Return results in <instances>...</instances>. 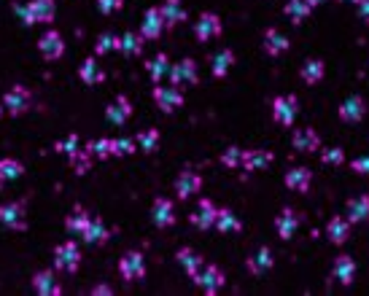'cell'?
Wrapping results in <instances>:
<instances>
[{
  "label": "cell",
  "instance_id": "cb8c5ba5",
  "mask_svg": "<svg viewBox=\"0 0 369 296\" xmlns=\"http://www.w3.org/2000/svg\"><path fill=\"white\" fill-rule=\"evenodd\" d=\"M262 43H265V52L269 57H281V54H286L288 52V38L278 30V27H267Z\"/></svg>",
  "mask_w": 369,
  "mask_h": 296
},
{
  "label": "cell",
  "instance_id": "f1b7e54d",
  "mask_svg": "<svg viewBox=\"0 0 369 296\" xmlns=\"http://www.w3.org/2000/svg\"><path fill=\"white\" fill-rule=\"evenodd\" d=\"M350 224H364L369 221V194H359L348 202V210H345Z\"/></svg>",
  "mask_w": 369,
  "mask_h": 296
},
{
  "label": "cell",
  "instance_id": "4dcf8cb0",
  "mask_svg": "<svg viewBox=\"0 0 369 296\" xmlns=\"http://www.w3.org/2000/svg\"><path fill=\"white\" fill-rule=\"evenodd\" d=\"M216 229L221 235H237L243 229V224H240V218L235 216L229 208H219V213H216Z\"/></svg>",
  "mask_w": 369,
  "mask_h": 296
},
{
  "label": "cell",
  "instance_id": "d590c367",
  "mask_svg": "<svg viewBox=\"0 0 369 296\" xmlns=\"http://www.w3.org/2000/svg\"><path fill=\"white\" fill-rule=\"evenodd\" d=\"M79 76H81L84 84H89V86H95V84H103L105 81V73L100 70V65L95 62V57H86L81 62V68H79Z\"/></svg>",
  "mask_w": 369,
  "mask_h": 296
},
{
  "label": "cell",
  "instance_id": "9c48e42d",
  "mask_svg": "<svg viewBox=\"0 0 369 296\" xmlns=\"http://www.w3.org/2000/svg\"><path fill=\"white\" fill-rule=\"evenodd\" d=\"M0 224L14 229V232H24L27 229L24 202H6V205H0Z\"/></svg>",
  "mask_w": 369,
  "mask_h": 296
},
{
  "label": "cell",
  "instance_id": "5b68a950",
  "mask_svg": "<svg viewBox=\"0 0 369 296\" xmlns=\"http://www.w3.org/2000/svg\"><path fill=\"white\" fill-rule=\"evenodd\" d=\"M197 81H200V73H197V62H194V59L186 57L170 68V84H173V86L186 89V86H194Z\"/></svg>",
  "mask_w": 369,
  "mask_h": 296
},
{
  "label": "cell",
  "instance_id": "8fae6325",
  "mask_svg": "<svg viewBox=\"0 0 369 296\" xmlns=\"http://www.w3.org/2000/svg\"><path fill=\"white\" fill-rule=\"evenodd\" d=\"M203 192V178L197 176L194 170H184L181 176L175 178V197L186 202V199H191L194 194H200Z\"/></svg>",
  "mask_w": 369,
  "mask_h": 296
},
{
  "label": "cell",
  "instance_id": "d4e9b609",
  "mask_svg": "<svg viewBox=\"0 0 369 296\" xmlns=\"http://www.w3.org/2000/svg\"><path fill=\"white\" fill-rule=\"evenodd\" d=\"M84 242L86 245H105L108 242V237H111V232H108V226H105V221L100 216H95L92 221H89V226L84 229Z\"/></svg>",
  "mask_w": 369,
  "mask_h": 296
},
{
  "label": "cell",
  "instance_id": "8992f818",
  "mask_svg": "<svg viewBox=\"0 0 369 296\" xmlns=\"http://www.w3.org/2000/svg\"><path fill=\"white\" fill-rule=\"evenodd\" d=\"M203 291H205L207 296H216L221 288H224L226 277H224V270L221 267H216V264H205L203 267V272H200V277L194 280Z\"/></svg>",
  "mask_w": 369,
  "mask_h": 296
},
{
  "label": "cell",
  "instance_id": "ac0fdd59",
  "mask_svg": "<svg viewBox=\"0 0 369 296\" xmlns=\"http://www.w3.org/2000/svg\"><path fill=\"white\" fill-rule=\"evenodd\" d=\"M331 277H334L340 286H350V283L356 280V261H353V256L343 254V256L334 258V264H331Z\"/></svg>",
  "mask_w": 369,
  "mask_h": 296
},
{
  "label": "cell",
  "instance_id": "74e56055",
  "mask_svg": "<svg viewBox=\"0 0 369 296\" xmlns=\"http://www.w3.org/2000/svg\"><path fill=\"white\" fill-rule=\"evenodd\" d=\"M84 151H86V154H89L92 159H108V157H113V138L89 140Z\"/></svg>",
  "mask_w": 369,
  "mask_h": 296
},
{
  "label": "cell",
  "instance_id": "681fc988",
  "mask_svg": "<svg viewBox=\"0 0 369 296\" xmlns=\"http://www.w3.org/2000/svg\"><path fill=\"white\" fill-rule=\"evenodd\" d=\"M113 294V288L111 286H105V283H100V286H95L92 288V296H111Z\"/></svg>",
  "mask_w": 369,
  "mask_h": 296
},
{
  "label": "cell",
  "instance_id": "8d00e7d4",
  "mask_svg": "<svg viewBox=\"0 0 369 296\" xmlns=\"http://www.w3.org/2000/svg\"><path fill=\"white\" fill-rule=\"evenodd\" d=\"M30 8H33V14H36L38 24H52V22H54V14H57L54 0H33Z\"/></svg>",
  "mask_w": 369,
  "mask_h": 296
},
{
  "label": "cell",
  "instance_id": "d6986e66",
  "mask_svg": "<svg viewBox=\"0 0 369 296\" xmlns=\"http://www.w3.org/2000/svg\"><path fill=\"white\" fill-rule=\"evenodd\" d=\"M299 229V216H297V210L294 208H283L278 216H275V232L281 240H291L294 232Z\"/></svg>",
  "mask_w": 369,
  "mask_h": 296
},
{
  "label": "cell",
  "instance_id": "f35d334b",
  "mask_svg": "<svg viewBox=\"0 0 369 296\" xmlns=\"http://www.w3.org/2000/svg\"><path fill=\"white\" fill-rule=\"evenodd\" d=\"M143 36H138V33H124L122 36V46H119V52L127 54V57H138V54H143Z\"/></svg>",
  "mask_w": 369,
  "mask_h": 296
},
{
  "label": "cell",
  "instance_id": "7402d4cb",
  "mask_svg": "<svg viewBox=\"0 0 369 296\" xmlns=\"http://www.w3.org/2000/svg\"><path fill=\"white\" fill-rule=\"evenodd\" d=\"M105 116H108L111 124H116V127L127 124V118L132 116V102H129V98H127V95H119V98L105 108Z\"/></svg>",
  "mask_w": 369,
  "mask_h": 296
},
{
  "label": "cell",
  "instance_id": "db71d44e",
  "mask_svg": "<svg viewBox=\"0 0 369 296\" xmlns=\"http://www.w3.org/2000/svg\"><path fill=\"white\" fill-rule=\"evenodd\" d=\"M3 111H6V108H3V105H0V116H3Z\"/></svg>",
  "mask_w": 369,
  "mask_h": 296
},
{
  "label": "cell",
  "instance_id": "d6a6232c",
  "mask_svg": "<svg viewBox=\"0 0 369 296\" xmlns=\"http://www.w3.org/2000/svg\"><path fill=\"white\" fill-rule=\"evenodd\" d=\"M159 11H162V20L167 27H175V24L186 22V8L181 6V0H164Z\"/></svg>",
  "mask_w": 369,
  "mask_h": 296
},
{
  "label": "cell",
  "instance_id": "3957f363",
  "mask_svg": "<svg viewBox=\"0 0 369 296\" xmlns=\"http://www.w3.org/2000/svg\"><path fill=\"white\" fill-rule=\"evenodd\" d=\"M154 102H157V108L162 111V114H175L178 108H184V92L178 89V86H162V84H157L154 86Z\"/></svg>",
  "mask_w": 369,
  "mask_h": 296
},
{
  "label": "cell",
  "instance_id": "f6af8a7d",
  "mask_svg": "<svg viewBox=\"0 0 369 296\" xmlns=\"http://www.w3.org/2000/svg\"><path fill=\"white\" fill-rule=\"evenodd\" d=\"M321 162L329 164V167H340V164H345V151H343V148H337V146L324 148V151H321Z\"/></svg>",
  "mask_w": 369,
  "mask_h": 296
},
{
  "label": "cell",
  "instance_id": "816d5d0a",
  "mask_svg": "<svg viewBox=\"0 0 369 296\" xmlns=\"http://www.w3.org/2000/svg\"><path fill=\"white\" fill-rule=\"evenodd\" d=\"M310 6H313V8H318V6H324V3H327V0H308Z\"/></svg>",
  "mask_w": 369,
  "mask_h": 296
},
{
  "label": "cell",
  "instance_id": "60d3db41",
  "mask_svg": "<svg viewBox=\"0 0 369 296\" xmlns=\"http://www.w3.org/2000/svg\"><path fill=\"white\" fill-rule=\"evenodd\" d=\"M119 46H122V36H116V33H103L97 43H95V54L97 57H103V54H111V52H119Z\"/></svg>",
  "mask_w": 369,
  "mask_h": 296
},
{
  "label": "cell",
  "instance_id": "bcb514c9",
  "mask_svg": "<svg viewBox=\"0 0 369 296\" xmlns=\"http://www.w3.org/2000/svg\"><path fill=\"white\" fill-rule=\"evenodd\" d=\"M135 148H138V140L135 138L113 140V157H129V154H135Z\"/></svg>",
  "mask_w": 369,
  "mask_h": 296
},
{
  "label": "cell",
  "instance_id": "c3c4849f",
  "mask_svg": "<svg viewBox=\"0 0 369 296\" xmlns=\"http://www.w3.org/2000/svg\"><path fill=\"white\" fill-rule=\"evenodd\" d=\"M350 170L359 173V176H369V154L367 157H359L350 162Z\"/></svg>",
  "mask_w": 369,
  "mask_h": 296
},
{
  "label": "cell",
  "instance_id": "7c38bea8",
  "mask_svg": "<svg viewBox=\"0 0 369 296\" xmlns=\"http://www.w3.org/2000/svg\"><path fill=\"white\" fill-rule=\"evenodd\" d=\"M38 52H41L43 59H60L62 54H65V40H62V36L57 33V30H46L41 38H38Z\"/></svg>",
  "mask_w": 369,
  "mask_h": 296
},
{
  "label": "cell",
  "instance_id": "ba28073f",
  "mask_svg": "<svg viewBox=\"0 0 369 296\" xmlns=\"http://www.w3.org/2000/svg\"><path fill=\"white\" fill-rule=\"evenodd\" d=\"M194 36H197L200 43H207V40L219 38V36H221V17L213 14V11L200 14V20L194 22Z\"/></svg>",
  "mask_w": 369,
  "mask_h": 296
},
{
  "label": "cell",
  "instance_id": "f907efd6",
  "mask_svg": "<svg viewBox=\"0 0 369 296\" xmlns=\"http://www.w3.org/2000/svg\"><path fill=\"white\" fill-rule=\"evenodd\" d=\"M359 17L369 24V0H361V3H359Z\"/></svg>",
  "mask_w": 369,
  "mask_h": 296
},
{
  "label": "cell",
  "instance_id": "603a6c76",
  "mask_svg": "<svg viewBox=\"0 0 369 296\" xmlns=\"http://www.w3.org/2000/svg\"><path fill=\"white\" fill-rule=\"evenodd\" d=\"M272 151H267V148H251L246 151V159H243V170L248 173H265L267 167L272 164Z\"/></svg>",
  "mask_w": 369,
  "mask_h": 296
},
{
  "label": "cell",
  "instance_id": "7dc6e473",
  "mask_svg": "<svg viewBox=\"0 0 369 296\" xmlns=\"http://www.w3.org/2000/svg\"><path fill=\"white\" fill-rule=\"evenodd\" d=\"M124 6V0H97V8H100V14H113V11H119Z\"/></svg>",
  "mask_w": 369,
  "mask_h": 296
},
{
  "label": "cell",
  "instance_id": "4fadbf2b",
  "mask_svg": "<svg viewBox=\"0 0 369 296\" xmlns=\"http://www.w3.org/2000/svg\"><path fill=\"white\" fill-rule=\"evenodd\" d=\"M291 146H294V151H299V154H315V151H321V135H318L313 127H302V130L294 132Z\"/></svg>",
  "mask_w": 369,
  "mask_h": 296
},
{
  "label": "cell",
  "instance_id": "ee69618b",
  "mask_svg": "<svg viewBox=\"0 0 369 296\" xmlns=\"http://www.w3.org/2000/svg\"><path fill=\"white\" fill-rule=\"evenodd\" d=\"M60 154H65V157H70V162L81 154V148H79V135H68L65 140H60L57 146H54Z\"/></svg>",
  "mask_w": 369,
  "mask_h": 296
},
{
  "label": "cell",
  "instance_id": "e575fe53",
  "mask_svg": "<svg viewBox=\"0 0 369 296\" xmlns=\"http://www.w3.org/2000/svg\"><path fill=\"white\" fill-rule=\"evenodd\" d=\"M170 57L164 54V52H159L154 59H148V65H146V70H148V76H151V81L154 84H159V81L164 79V76H170Z\"/></svg>",
  "mask_w": 369,
  "mask_h": 296
},
{
  "label": "cell",
  "instance_id": "83f0119b",
  "mask_svg": "<svg viewBox=\"0 0 369 296\" xmlns=\"http://www.w3.org/2000/svg\"><path fill=\"white\" fill-rule=\"evenodd\" d=\"M33 288H36V294L41 296H60L62 288L57 286V280L52 275V270H41V272H36L33 275Z\"/></svg>",
  "mask_w": 369,
  "mask_h": 296
},
{
  "label": "cell",
  "instance_id": "2e32d148",
  "mask_svg": "<svg viewBox=\"0 0 369 296\" xmlns=\"http://www.w3.org/2000/svg\"><path fill=\"white\" fill-rule=\"evenodd\" d=\"M350 224L348 216H331L327 224V237L331 245H345L350 240Z\"/></svg>",
  "mask_w": 369,
  "mask_h": 296
},
{
  "label": "cell",
  "instance_id": "44dd1931",
  "mask_svg": "<svg viewBox=\"0 0 369 296\" xmlns=\"http://www.w3.org/2000/svg\"><path fill=\"white\" fill-rule=\"evenodd\" d=\"M151 221H154V226H159V229L173 226V224H175V208H173V202L164 197L157 199L154 208H151Z\"/></svg>",
  "mask_w": 369,
  "mask_h": 296
},
{
  "label": "cell",
  "instance_id": "5bb4252c",
  "mask_svg": "<svg viewBox=\"0 0 369 296\" xmlns=\"http://www.w3.org/2000/svg\"><path fill=\"white\" fill-rule=\"evenodd\" d=\"M216 213H219V208H216L210 199H200L197 210L189 216V221H191V226H197V229L207 232V229H213V226H216Z\"/></svg>",
  "mask_w": 369,
  "mask_h": 296
},
{
  "label": "cell",
  "instance_id": "4316f807",
  "mask_svg": "<svg viewBox=\"0 0 369 296\" xmlns=\"http://www.w3.org/2000/svg\"><path fill=\"white\" fill-rule=\"evenodd\" d=\"M232 65H235V52H232V49L216 52V54L210 57V73H213V79H226L229 70H232Z\"/></svg>",
  "mask_w": 369,
  "mask_h": 296
},
{
  "label": "cell",
  "instance_id": "f546056e",
  "mask_svg": "<svg viewBox=\"0 0 369 296\" xmlns=\"http://www.w3.org/2000/svg\"><path fill=\"white\" fill-rule=\"evenodd\" d=\"M89 221H92V216L84 210L81 205H76L70 213H68V218H65V229L70 232V235H84V229L89 226Z\"/></svg>",
  "mask_w": 369,
  "mask_h": 296
},
{
  "label": "cell",
  "instance_id": "f5cc1de1",
  "mask_svg": "<svg viewBox=\"0 0 369 296\" xmlns=\"http://www.w3.org/2000/svg\"><path fill=\"white\" fill-rule=\"evenodd\" d=\"M340 3H356V6H359V3H361V0H340Z\"/></svg>",
  "mask_w": 369,
  "mask_h": 296
},
{
  "label": "cell",
  "instance_id": "9a60e30c",
  "mask_svg": "<svg viewBox=\"0 0 369 296\" xmlns=\"http://www.w3.org/2000/svg\"><path fill=\"white\" fill-rule=\"evenodd\" d=\"M246 267L251 275H267L272 267H275V256H272V251L262 245V248H256L251 256L246 258Z\"/></svg>",
  "mask_w": 369,
  "mask_h": 296
},
{
  "label": "cell",
  "instance_id": "6da1fadb",
  "mask_svg": "<svg viewBox=\"0 0 369 296\" xmlns=\"http://www.w3.org/2000/svg\"><path fill=\"white\" fill-rule=\"evenodd\" d=\"M54 267L62 270V272H79L81 267V248L73 242V240H65L54 248Z\"/></svg>",
  "mask_w": 369,
  "mask_h": 296
},
{
  "label": "cell",
  "instance_id": "ab89813d",
  "mask_svg": "<svg viewBox=\"0 0 369 296\" xmlns=\"http://www.w3.org/2000/svg\"><path fill=\"white\" fill-rule=\"evenodd\" d=\"M22 173H24V164L19 159H0V183L19 180Z\"/></svg>",
  "mask_w": 369,
  "mask_h": 296
},
{
  "label": "cell",
  "instance_id": "277c9868",
  "mask_svg": "<svg viewBox=\"0 0 369 296\" xmlns=\"http://www.w3.org/2000/svg\"><path fill=\"white\" fill-rule=\"evenodd\" d=\"M297 111H299V102L294 95H278L272 100V118L281 127H291L297 121Z\"/></svg>",
  "mask_w": 369,
  "mask_h": 296
},
{
  "label": "cell",
  "instance_id": "30bf717a",
  "mask_svg": "<svg viewBox=\"0 0 369 296\" xmlns=\"http://www.w3.org/2000/svg\"><path fill=\"white\" fill-rule=\"evenodd\" d=\"M337 116L343 118L345 124H359L361 118L367 116V102L359 98V95H350L340 102V108H337Z\"/></svg>",
  "mask_w": 369,
  "mask_h": 296
},
{
  "label": "cell",
  "instance_id": "1f68e13d",
  "mask_svg": "<svg viewBox=\"0 0 369 296\" xmlns=\"http://www.w3.org/2000/svg\"><path fill=\"white\" fill-rule=\"evenodd\" d=\"M283 14L288 17L291 24H302V22L310 20V14H313V6H310L308 0H288L286 8H283Z\"/></svg>",
  "mask_w": 369,
  "mask_h": 296
},
{
  "label": "cell",
  "instance_id": "7bdbcfd3",
  "mask_svg": "<svg viewBox=\"0 0 369 296\" xmlns=\"http://www.w3.org/2000/svg\"><path fill=\"white\" fill-rule=\"evenodd\" d=\"M243 159H246V151H243V148L229 146L224 154H221V164H224L226 170H237V167H243Z\"/></svg>",
  "mask_w": 369,
  "mask_h": 296
},
{
  "label": "cell",
  "instance_id": "52a82bcc",
  "mask_svg": "<svg viewBox=\"0 0 369 296\" xmlns=\"http://www.w3.org/2000/svg\"><path fill=\"white\" fill-rule=\"evenodd\" d=\"M119 275H122L127 283L143 280V277H146L143 254H138V251H129V254H124L122 261H119Z\"/></svg>",
  "mask_w": 369,
  "mask_h": 296
},
{
  "label": "cell",
  "instance_id": "b9f144b4",
  "mask_svg": "<svg viewBox=\"0 0 369 296\" xmlns=\"http://www.w3.org/2000/svg\"><path fill=\"white\" fill-rule=\"evenodd\" d=\"M138 148H141V151H143V154H154V151H157V148H159V130H154V127H151V130H143V132H138Z\"/></svg>",
  "mask_w": 369,
  "mask_h": 296
},
{
  "label": "cell",
  "instance_id": "ffe728a7",
  "mask_svg": "<svg viewBox=\"0 0 369 296\" xmlns=\"http://www.w3.org/2000/svg\"><path fill=\"white\" fill-rule=\"evenodd\" d=\"M283 180H286V189L297 192V194H308L313 186V173L308 167H291Z\"/></svg>",
  "mask_w": 369,
  "mask_h": 296
},
{
  "label": "cell",
  "instance_id": "836d02e7",
  "mask_svg": "<svg viewBox=\"0 0 369 296\" xmlns=\"http://www.w3.org/2000/svg\"><path fill=\"white\" fill-rule=\"evenodd\" d=\"M327 76V65L321 62V59H308V62H302V68H299V79L305 81V84H318V81H324Z\"/></svg>",
  "mask_w": 369,
  "mask_h": 296
},
{
  "label": "cell",
  "instance_id": "7a4b0ae2",
  "mask_svg": "<svg viewBox=\"0 0 369 296\" xmlns=\"http://www.w3.org/2000/svg\"><path fill=\"white\" fill-rule=\"evenodd\" d=\"M30 105H33V95H30V89L22 86V84L11 86V89L3 95V108L8 111V116H22V114H27Z\"/></svg>",
  "mask_w": 369,
  "mask_h": 296
},
{
  "label": "cell",
  "instance_id": "484cf974",
  "mask_svg": "<svg viewBox=\"0 0 369 296\" xmlns=\"http://www.w3.org/2000/svg\"><path fill=\"white\" fill-rule=\"evenodd\" d=\"M175 258H178V264L184 267V272L191 277V280H197L200 272H203V267H205V264H203V256L194 254L191 248H181V251L175 254Z\"/></svg>",
  "mask_w": 369,
  "mask_h": 296
},
{
  "label": "cell",
  "instance_id": "e0dca14e",
  "mask_svg": "<svg viewBox=\"0 0 369 296\" xmlns=\"http://www.w3.org/2000/svg\"><path fill=\"white\" fill-rule=\"evenodd\" d=\"M164 20H162V11L159 8H148L143 14V24H141V36L146 40H157L164 33Z\"/></svg>",
  "mask_w": 369,
  "mask_h": 296
}]
</instances>
